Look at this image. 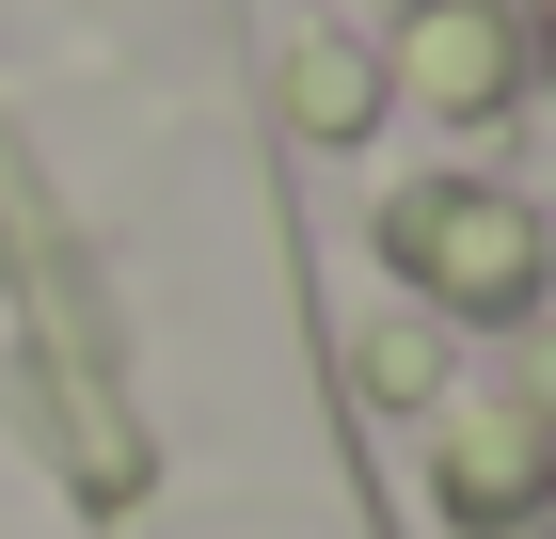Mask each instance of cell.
<instances>
[{"mask_svg": "<svg viewBox=\"0 0 556 539\" xmlns=\"http://www.w3.org/2000/svg\"><path fill=\"white\" fill-rule=\"evenodd\" d=\"M397 239H414L462 301H509V286H525V222L493 207V191H414V207H397Z\"/></svg>", "mask_w": 556, "mask_h": 539, "instance_id": "1", "label": "cell"}, {"mask_svg": "<svg viewBox=\"0 0 556 539\" xmlns=\"http://www.w3.org/2000/svg\"><path fill=\"white\" fill-rule=\"evenodd\" d=\"M414 80L445 95V112H477V95L509 80V33H493L477 0H445V16H414Z\"/></svg>", "mask_w": 556, "mask_h": 539, "instance_id": "2", "label": "cell"}, {"mask_svg": "<svg viewBox=\"0 0 556 539\" xmlns=\"http://www.w3.org/2000/svg\"><path fill=\"white\" fill-rule=\"evenodd\" d=\"M302 112L350 127V112H366V64H350V48H302Z\"/></svg>", "mask_w": 556, "mask_h": 539, "instance_id": "3", "label": "cell"}]
</instances>
